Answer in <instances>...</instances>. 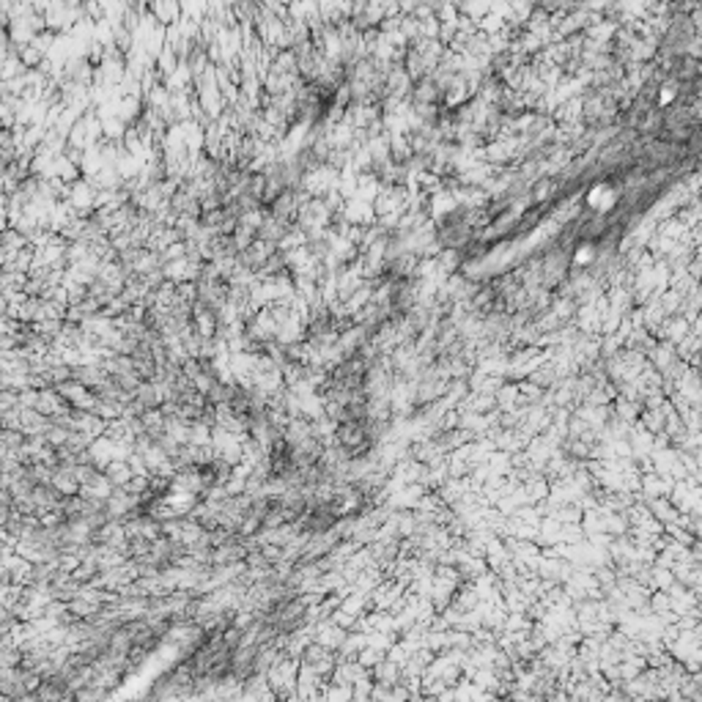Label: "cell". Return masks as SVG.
I'll return each instance as SVG.
<instances>
[{
  "mask_svg": "<svg viewBox=\"0 0 702 702\" xmlns=\"http://www.w3.org/2000/svg\"><path fill=\"white\" fill-rule=\"evenodd\" d=\"M149 14H151L160 25L171 28V25H176V22L184 19V6H182V0H151V3H149Z\"/></svg>",
  "mask_w": 702,
  "mask_h": 702,
  "instance_id": "6da1fadb",
  "label": "cell"
},
{
  "mask_svg": "<svg viewBox=\"0 0 702 702\" xmlns=\"http://www.w3.org/2000/svg\"><path fill=\"white\" fill-rule=\"evenodd\" d=\"M17 55H19L22 66H25V72H30V69H41V66H44V61H47V52H44L41 47H36L33 41H30V44H22V47L17 50Z\"/></svg>",
  "mask_w": 702,
  "mask_h": 702,
  "instance_id": "7a4b0ae2",
  "label": "cell"
}]
</instances>
